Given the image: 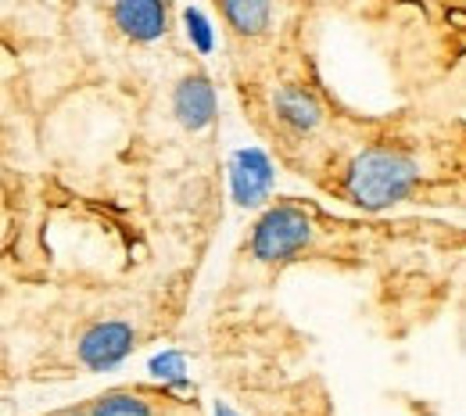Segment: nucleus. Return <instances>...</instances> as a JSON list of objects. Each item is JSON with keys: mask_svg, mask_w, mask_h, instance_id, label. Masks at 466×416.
I'll use <instances>...</instances> for the list:
<instances>
[{"mask_svg": "<svg viewBox=\"0 0 466 416\" xmlns=\"http://www.w3.org/2000/svg\"><path fill=\"white\" fill-rule=\"evenodd\" d=\"M420 179L416 162L399 147H366L355 155L345 173V194L351 205L366 212H384L399 201H406Z\"/></svg>", "mask_w": 466, "mask_h": 416, "instance_id": "1", "label": "nucleus"}, {"mask_svg": "<svg viewBox=\"0 0 466 416\" xmlns=\"http://www.w3.org/2000/svg\"><path fill=\"white\" fill-rule=\"evenodd\" d=\"M90 416H155V406L133 391H108L90 406Z\"/></svg>", "mask_w": 466, "mask_h": 416, "instance_id": "9", "label": "nucleus"}, {"mask_svg": "<svg viewBox=\"0 0 466 416\" xmlns=\"http://www.w3.org/2000/svg\"><path fill=\"white\" fill-rule=\"evenodd\" d=\"M273 108H277V116L288 122V126H294L298 133L316 129L319 119H323L319 101H316L305 86H280V90L273 94Z\"/></svg>", "mask_w": 466, "mask_h": 416, "instance_id": "7", "label": "nucleus"}, {"mask_svg": "<svg viewBox=\"0 0 466 416\" xmlns=\"http://www.w3.org/2000/svg\"><path fill=\"white\" fill-rule=\"evenodd\" d=\"M173 112L183 129L198 133L216 119V90L205 76H187L173 94Z\"/></svg>", "mask_w": 466, "mask_h": 416, "instance_id": "5", "label": "nucleus"}, {"mask_svg": "<svg viewBox=\"0 0 466 416\" xmlns=\"http://www.w3.org/2000/svg\"><path fill=\"white\" fill-rule=\"evenodd\" d=\"M223 18L230 22L233 33L240 36H258L269 25V7L273 0H219Z\"/></svg>", "mask_w": 466, "mask_h": 416, "instance_id": "8", "label": "nucleus"}, {"mask_svg": "<svg viewBox=\"0 0 466 416\" xmlns=\"http://www.w3.org/2000/svg\"><path fill=\"white\" fill-rule=\"evenodd\" d=\"M112 18L122 29V36H129L137 44H151V40L166 36V29H169L166 0H116Z\"/></svg>", "mask_w": 466, "mask_h": 416, "instance_id": "4", "label": "nucleus"}, {"mask_svg": "<svg viewBox=\"0 0 466 416\" xmlns=\"http://www.w3.org/2000/svg\"><path fill=\"white\" fill-rule=\"evenodd\" d=\"M133 327L122 323V320H105V323H94L83 338H79V362L94 373L101 370H112L122 359L133 352Z\"/></svg>", "mask_w": 466, "mask_h": 416, "instance_id": "3", "label": "nucleus"}, {"mask_svg": "<svg viewBox=\"0 0 466 416\" xmlns=\"http://www.w3.org/2000/svg\"><path fill=\"white\" fill-rule=\"evenodd\" d=\"M51 416H90V410H58V413Z\"/></svg>", "mask_w": 466, "mask_h": 416, "instance_id": "11", "label": "nucleus"}, {"mask_svg": "<svg viewBox=\"0 0 466 416\" xmlns=\"http://www.w3.org/2000/svg\"><path fill=\"white\" fill-rule=\"evenodd\" d=\"M183 18H187V33L194 36V44H198L201 51H208V47H212V33H208L205 15H201V11H187Z\"/></svg>", "mask_w": 466, "mask_h": 416, "instance_id": "10", "label": "nucleus"}, {"mask_svg": "<svg viewBox=\"0 0 466 416\" xmlns=\"http://www.w3.org/2000/svg\"><path fill=\"white\" fill-rule=\"evenodd\" d=\"M312 216L305 208H294V205H277L269 208L258 223H255V234H251V255L266 266H277V262H291L294 255H301L309 244H312Z\"/></svg>", "mask_w": 466, "mask_h": 416, "instance_id": "2", "label": "nucleus"}, {"mask_svg": "<svg viewBox=\"0 0 466 416\" xmlns=\"http://www.w3.org/2000/svg\"><path fill=\"white\" fill-rule=\"evenodd\" d=\"M216 416H237V413H233L227 402H219V406H216Z\"/></svg>", "mask_w": 466, "mask_h": 416, "instance_id": "12", "label": "nucleus"}, {"mask_svg": "<svg viewBox=\"0 0 466 416\" xmlns=\"http://www.w3.org/2000/svg\"><path fill=\"white\" fill-rule=\"evenodd\" d=\"M233 194L237 201L248 208V205H258L266 194H269V183H273V169L266 162L262 151H240L233 155Z\"/></svg>", "mask_w": 466, "mask_h": 416, "instance_id": "6", "label": "nucleus"}]
</instances>
